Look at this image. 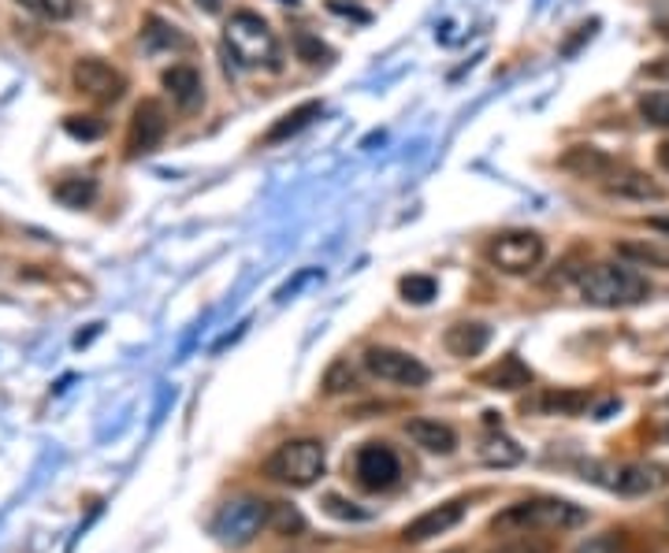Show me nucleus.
I'll return each instance as SVG.
<instances>
[{
	"label": "nucleus",
	"mask_w": 669,
	"mask_h": 553,
	"mask_svg": "<svg viewBox=\"0 0 669 553\" xmlns=\"http://www.w3.org/2000/svg\"><path fill=\"white\" fill-rule=\"evenodd\" d=\"M581 524H587V513L565 498L517 501V506L502 509V513L491 520V528L502 531V535H540V531H570Z\"/></svg>",
	"instance_id": "obj_1"
},
{
	"label": "nucleus",
	"mask_w": 669,
	"mask_h": 553,
	"mask_svg": "<svg viewBox=\"0 0 669 553\" xmlns=\"http://www.w3.org/2000/svg\"><path fill=\"white\" fill-rule=\"evenodd\" d=\"M651 294V283L644 279L628 264H592L581 275V297L599 309H625V305H640Z\"/></svg>",
	"instance_id": "obj_2"
},
{
	"label": "nucleus",
	"mask_w": 669,
	"mask_h": 553,
	"mask_svg": "<svg viewBox=\"0 0 669 553\" xmlns=\"http://www.w3.org/2000/svg\"><path fill=\"white\" fill-rule=\"evenodd\" d=\"M223 41H227V53L235 56L238 67H268V71H279L283 60H279V41L276 34L268 30V23L253 12H235L223 26Z\"/></svg>",
	"instance_id": "obj_3"
},
{
	"label": "nucleus",
	"mask_w": 669,
	"mask_h": 553,
	"mask_svg": "<svg viewBox=\"0 0 669 553\" xmlns=\"http://www.w3.org/2000/svg\"><path fill=\"white\" fill-rule=\"evenodd\" d=\"M323 468H328V454H323V443H317V438H290L265 460V476L272 483L294 490L312 487L323 476Z\"/></svg>",
	"instance_id": "obj_4"
},
{
	"label": "nucleus",
	"mask_w": 669,
	"mask_h": 553,
	"mask_svg": "<svg viewBox=\"0 0 669 553\" xmlns=\"http://www.w3.org/2000/svg\"><path fill=\"white\" fill-rule=\"evenodd\" d=\"M546 245L535 231H506L488 245V257L506 275H529L540 268Z\"/></svg>",
	"instance_id": "obj_5"
},
{
	"label": "nucleus",
	"mask_w": 669,
	"mask_h": 553,
	"mask_svg": "<svg viewBox=\"0 0 669 553\" xmlns=\"http://www.w3.org/2000/svg\"><path fill=\"white\" fill-rule=\"evenodd\" d=\"M402 479V460L387 443H364L358 454H353V483L369 494H380V490H391Z\"/></svg>",
	"instance_id": "obj_6"
},
{
	"label": "nucleus",
	"mask_w": 669,
	"mask_h": 553,
	"mask_svg": "<svg viewBox=\"0 0 669 553\" xmlns=\"http://www.w3.org/2000/svg\"><path fill=\"white\" fill-rule=\"evenodd\" d=\"M364 368H369L376 379H383V383H399V386H424L432 379V372L417 361V357L405 350H391V345H372V350H364Z\"/></svg>",
	"instance_id": "obj_7"
},
{
	"label": "nucleus",
	"mask_w": 669,
	"mask_h": 553,
	"mask_svg": "<svg viewBox=\"0 0 669 553\" xmlns=\"http://www.w3.org/2000/svg\"><path fill=\"white\" fill-rule=\"evenodd\" d=\"M71 78H75V86L83 89L86 97L100 100V105H116V100L124 97V89H127V78L119 75L112 64H105V60H97V56L78 60V64L71 67Z\"/></svg>",
	"instance_id": "obj_8"
},
{
	"label": "nucleus",
	"mask_w": 669,
	"mask_h": 553,
	"mask_svg": "<svg viewBox=\"0 0 669 553\" xmlns=\"http://www.w3.org/2000/svg\"><path fill=\"white\" fill-rule=\"evenodd\" d=\"M168 135V111L160 100H141L130 116V135H127V152L130 157H146L153 152Z\"/></svg>",
	"instance_id": "obj_9"
},
{
	"label": "nucleus",
	"mask_w": 669,
	"mask_h": 553,
	"mask_svg": "<svg viewBox=\"0 0 669 553\" xmlns=\"http://www.w3.org/2000/svg\"><path fill=\"white\" fill-rule=\"evenodd\" d=\"M268 517H272L268 501H235V506L216 520V535L227 542H249L268 524Z\"/></svg>",
	"instance_id": "obj_10"
},
{
	"label": "nucleus",
	"mask_w": 669,
	"mask_h": 553,
	"mask_svg": "<svg viewBox=\"0 0 669 553\" xmlns=\"http://www.w3.org/2000/svg\"><path fill=\"white\" fill-rule=\"evenodd\" d=\"M465 501L454 498V501H443V506L428 509V513H421L417 520H410V524L402 528V539L410 542V546H417V542H428L435 535H446L450 528H458L465 520Z\"/></svg>",
	"instance_id": "obj_11"
},
{
	"label": "nucleus",
	"mask_w": 669,
	"mask_h": 553,
	"mask_svg": "<svg viewBox=\"0 0 669 553\" xmlns=\"http://www.w3.org/2000/svg\"><path fill=\"white\" fill-rule=\"evenodd\" d=\"M405 435L413 438L421 449H428V454H454L458 449V435H454V427L439 424V419H428V416H413L405 419Z\"/></svg>",
	"instance_id": "obj_12"
},
{
	"label": "nucleus",
	"mask_w": 669,
	"mask_h": 553,
	"mask_svg": "<svg viewBox=\"0 0 669 553\" xmlns=\"http://www.w3.org/2000/svg\"><path fill=\"white\" fill-rule=\"evenodd\" d=\"M558 163H562L565 171H573V176H581V179H610L614 168H617V163L595 146H573Z\"/></svg>",
	"instance_id": "obj_13"
},
{
	"label": "nucleus",
	"mask_w": 669,
	"mask_h": 553,
	"mask_svg": "<svg viewBox=\"0 0 669 553\" xmlns=\"http://www.w3.org/2000/svg\"><path fill=\"white\" fill-rule=\"evenodd\" d=\"M164 89H168V97L176 100L182 111H194L201 105V97H205V94H201V75L190 64L168 67L164 71Z\"/></svg>",
	"instance_id": "obj_14"
},
{
	"label": "nucleus",
	"mask_w": 669,
	"mask_h": 553,
	"mask_svg": "<svg viewBox=\"0 0 669 553\" xmlns=\"http://www.w3.org/2000/svg\"><path fill=\"white\" fill-rule=\"evenodd\" d=\"M320 116H323V105H320V100H306V105L290 108L287 116H279L276 123H272V130L265 135V146H279V141L301 135V130L312 127V123H317Z\"/></svg>",
	"instance_id": "obj_15"
},
{
	"label": "nucleus",
	"mask_w": 669,
	"mask_h": 553,
	"mask_svg": "<svg viewBox=\"0 0 669 553\" xmlns=\"http://www.w3.org/2000/svg\"><path fill=\"white\" fill-rule=\"evenodd\" d=\"M480 383L491 386V391H521V386L532 383V368L524 364L517 353H510V357H502L495 368H488V372H480Z\"/></svg>",
	"instance_id": "obj_16"
},
{
	"label": "nucleus",
	"mask_w": 669,
	"mask_h": 553,
	"mask_svg": "<svg viewBox=\"0 0 669 553\" xmlns=\"http://www.w3.org/2000/svg\"><path fill=\"white\" fill-rule=\"evenodd\" d=\"M488 342H491L488 323H454L443 338L446 353H454V357H480L488 350Z\"/></svg>",
	"instance_id": "obj_17"
},
{
	"label": "nucleus",
	"mask_w": 669,
	"mask_h": 553,
	"mask_svg": "<svg viewBox=\"0 0 669 553\" xmlns=\"http://www.w3.org/2000/svg\"><path fill=\"white\" fill-rule=\"evenodd\" d=\"M606 190L610 193H617V198H636V201H658L662 198V187L658 182H651L644 176V171H622V168H614V176L606 179Z\"/></svg>",
	"instance_id": "obj_18"
},
{
	"label": "nucleus",
	"mask_w": 669,
	"mask_h": 553,
	"mask_svg": "<svg viewBox=\"0 0 669 553\" xmlns=\"http://www.w3.org/2000/svg\"><path fill=\"white\" fill-rule=\"evenodd\" d=\"M666 468H658V465H633V468H625L622 476H617V490L622 494H655L658 487H666Z\"/></svg>",
	"instance_id": "obj_19"
},
{
	"label": "nucleus",
	"mask_w": 669,
	"mask_h": 553,
	"mask_svg": "<svg viewBox=\"0 0 669 553\" xmlns=\"http://www.w3.org/2000/svg\"><path fill=\"white\" fill-rule=\"evenodd\" d=\"M617 257L636 264V268H662L669 272V249L655 242H622L617 245Z\"/></svg>",
	"instance_id": "obj_20"
},
{
	"label": "nucleus",
	"mask_w": 669,
	"mask_h": 553,
	"mask_svg": "<svg viewBox=\"0 0 669 553\" xmlns=\"http://www.w3.org/2000/svg\"><path fill=\"white\" fill-rule=\"evenodd\" d=\"M53 198L60 204H67V209H86V204L97 198V179H89V176L60 179L53 187Z\"/></svg>",
	"instance_id": "obj_21"
},
{
	"label": "nucleus",
	"mask_w": 669,
	"mask_h": 553,
	"mask_svg": "<svg viewBox=\"0 0 669 553\" xmlns=\"http://www.w3.org/2000/svg\"><path fill=\"white\" fill-rule=\"evenodd\" d=\"M587 402H592V397H587L584 391H551V394H543L532 408H540V413H554V416H576V413H584Z\"/></svg>",
	"instance_id": "obj_22"
},
{
	"label": "nucleus",
	"mask_w": 669,
	"mask_h": 553,
	"mask_svg": "<svg viewBox=\"0 0 669 553\" xmlns=\"http://www.w3.org/2000/svg\"><path fill=\"white\" fill-rule=\"evenodd\" d=\"M19 8H26L30 15L49 19V23H64L78 12V0H15Z\"/></svg>",
	"instance_id": "obj_23"
},
{
	"label": "nucleus",
	"mask_w": 669,
	"mask_h": 553,
	"mask_svg": "<svg viewBox=\"0 0 669 553\" xmlns=\"http://www.w3.org/2000/svg\"><path fill=\"white\" fill-rule=\"evenodd\" d=\"M640 119L647 127H669V94L666 89H655V94L640 97Z\"/></svg>",
	"instance_id": "obj_24"
},
{
	"label": "nucleus",
	"mask_w": 669,
	"mask_h": 553,
	"mask_svg": "<svg viewBox=\"0 0 669 553\" xmlns=\"http://www.w3.org/2000/svg\"><path fill=\"white\" fill-rule=\"evenodd\" d=\"M399 290H402V297L405 301H413V305H428L432 297H435V279L432 275H405V279L399 283Z\"/></svg>",
	"instance_id": "obj_25"
},
{
	"label": "nucleus",
	"mask_w": 669,
	"mask_h": 553,
	"mask_svg": "<svg viewBox=\"0 0 669 553\" xmlns=\"http://www.w3.org/2000/svg\"><path fill=\"white\" fill-rule=\"evenodd\" d=\"M353 386H358V375H353L350 361H334L323 375V394H347Z\"/></svg>",
	"instance_id": "obj_26"
},
{
	"label": "nucleus",
	"mask_w": 669,
	"mask_h": 553,
	"mask_svg": "<svg viewBox=\"0 0 669 553\" xmlns=\"http://www.w3.org/2000/svg\"><path fill=\"white\" fill-rule=\"evenodd\" d=\"M294 53H298V60H306V64H320V60L331 56V49L320 38H312L309 30H298L294 34Z\"/></svg>",
	"instance_id": "obj_27"
},
{
	"label": "nucleus",
	"mask_w": 669,
	"mask_h": 553,
	"mask_svg": "<svg viewBox=\"0 0 669 553\" xmlns=\"http://www.w3.org/2000/svg\"><path fill=\"white\" fill-rule=\"evenodd\" d=\"M64 130L71 138H78V141H97L100 135H105V123L94 119V116H67Z\"/></svg>",
	"instance_id": "obj_28"
},
{
	"label": "nucleus",
	"mask_w": 669,
	"mask_h": 553,
	"mask_svg": "<svg viewBox=\"0 0 669 553\" xmlns=\"http://www.w3.org/2000/svg\"><path fill=\"white\" fill-rule=\"evenodd\" d=\"M141 38H146V45L149 49H160V45H179V34H176V26H168L164 19H149L146 23V30H141Z\"/></svg>",
	"instance_id": "obj_29"
},
{
	"label": "nucleus",
	"mask_w": 669,
	"mask_h": 553,
	"mask_svg": "<svg viewBox=\"0 0 669 553\" xmlns=\"http://www.w3.org/2000/svg\"><path fill=\"white\" fill-rule=\"evenodd\" d=\"M491 553H546V546L532 542V535H529V542L517 539V542H510V546H499V550H491Z\"/></svg>",
	"instance_id": "obj_30"
},
{
	"label": "nucleus",
	"mask_w": 669,
	"mask_h": 553,
	"mask_svg": "<svg viewBox=\"0 0 669 553\" xmlns=\"http://www.w3.org/2000/svg\"><path fill=\"white\" fill-rule=\"evenodd\" d=\"M644 75H647V78H658V82H669V56L651 60V64L644 67Z\"/></svg>",
	"instance_id": "obj_31"
},
{
	"label": "nucleus",
	"mask_w": 669,
	"mask_h": 553,
	"mask_svg": "<svg viewBox=\"0 0 669 553\" xmlns=\"http://www.w3.org/2000/svg\"><path fill=\"white\" fill-rule=\"evenodd\" d=\"M595 26H599V23H595V19H592V23H587V26H581V34H576V38L570 41V45H565V49H562V56H573V53H576V49H581V41H587V38H592V34H595Z\"/></svg>",
	"instance_id": "obj_32"
},
{
	"label": "nucleus",
	"mask_w": 669,
	"mask_h": 553,
	"mask_svg": "<svg viewBox=\"0 0 669 553\" xmlns=\"http://www.w3.org/2000/svg\"><path fill=\"white\" fill-rule=\"evenodd\" d=\"M331 12H339V15H353L358 23H369V12H361V8H353V4H342V0H331Z\"/></svg>",
	"instance_id": "obj_33"
},
{
	"label": "nucleus",
	"mask_w": 669,
	"mask_h": 553,
	"mask_svg": "<svg viewBox=\"0 0 669 553\" xmlns=\"http://www.w3.org/2000/svg\"><path fill=\"white\" fill-rule=\"evenodd\" d=\"M651 227H655L658 234H666V238H669V216H655V220H651Z\"/></svg>",
	"instance_id": "obj_34"
},
{
	"label": "nucleus",
	"mask_w": 669,
	"mask_h": 553,
	"mask_svg": "<svg viewBox=\"0 0 669 553\" xmlns=\"http://www.w3.org/2000/svg\"><path fill=\"white\" fill-rule=\"evenodd\" d=\"M198 8H201V12H209V15H216L220 12V0H198Z\"/></svg>",
	"instance_id": "obj_35"
},
{
	"label": "nucleus",
	"mask_w": 669,
	"mask_h": 553,
	"mask_svg": "<svg viewBox=\"0 0 669 553\" xmlns=\"http://www.w3.org/2000/svg\"><path fill=\"white\" fill-rule=\"evenodd\" d=\"M658 163H662V168L669 171V138L662 141V146H658Z\"/></svg>",
	"instance_id": "obj_36"
},
{
	"label": "nucleus",
	"mask_w": 669,
	"mask_h": 553,
	"mask_svg": "<svg viewBox=\"0 0 669 553\" xmlns=\"http://www.w3.org/2000/svg\"><path fill=\"white\" fill-rule=\"evenodd\" d=\"M655 30H658V34H662V38L669 41V12H666V15H658V23H655Z\"/></svg>",
	"instance_id": "obj_37"
},
{
	"label": "nucleus",
	"mask_w": 669,
	"mask_h": 553,
	"mask_svg": "<svg viewBox=\"0 0 669 553\" xmlns=\"http://www.w3.org/2000/svg\"><path fill=\"white\" fill-rule=\"evenodd\" d=\"M279 4H290V8H298V0H279Z\"/></svg>",
	"instance_id": "obj_38"
},
{
	"label": "nucleus",
	"mask_w": 669,
	"mask_h": 553,
	"mask_svg": "<svg viewBox=\"0 0 669 553\" xmlns=\"http://www.w3.org/2000/svg\"><path fill=\"white\" fill-rule=\"evenodd\" d=\"M450 553H465V550H450Z\"/></svg>",
	"instance_id": "obj_39"
}]
</instances>
